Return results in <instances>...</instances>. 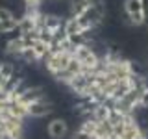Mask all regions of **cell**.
I'll return each instance as SVG.
<instances>
[{
  "label": "cell",
  "mask_w": 148,
  "mask_h": 139,
  "mask_svg": "<svg viewBox=\"0 0 148 139\" xmlns=\"http://www.w3.org/2000/svg\"><path fill=\"white\" fill-rule=\"evenodd\" d=\"M21 82H22L21 78H18V76H15V74H13V76H11V78H9V80L6 82V85H4V91H8V93L15 91L17 87L21 85Z\"/></svg>",
  "instance_id": "obj_10"
},
{
  "label": "cell",
  "mask_w": 148,
  "mask_h": 139,
  "mask_svg": "<svg viewBox=\"0 0 148 139\" xmlns=\"http://www.w3.org/2000/svg\"><path fill=\"white\" fill-rule=\"evenodd\" d=\"M50 111H52V106L48 104L45 98L41 100H35L30 104V108H28V113H30V117H45V115H48Z\"/></svg>",
  "instance_id": "obj_3"
},
{
  "label": "cell",
  "mask_w": 148,
  "mask_h": 139,
  "mask_svg": "<svg viewBox=\"0 0 148 139\" xmlns=\"http://www.w3.org/2000/svg\"><path fill=\"white\" fill-rule=\"evenodd\" d=\"M72 139H92V136H89L87 132H83V130H82V132L74 133V137H72Z\"/></svg>",
  "instance_id": "obj_15"
},
{
  "label": "cell",
  "mask_w": 148,
  "mask_h": 139,
  "mask_svg": "<svg viewBox=\"0 0 148 139\" xmlns=\"http://www.w3.org/2000/svg\"><path fill=\"white\" fill-rule=\"evenodd\" d=\"M0 74H2V78L9 80V78L15 74V67H13L11 63H2V65H0Z\"/></svg>",
  "instance_id": "obj_11"
},
{
  "label": "cell",
  "mask_w": 148,
  "mask_h": 139,
  "mask_svg": "<svg viewBox=\"0 0 148 139\" xmlns=\"http://www.w3.org/2000/svg\"><path fill=\"white\" fill-rule=\"evenodd\" d=\"M72 9H74V13H76V17H80L82 13L87 9L85 0H74V6H72Z\"/></svg>",
  "instance_id": "obj_13"
},
{
  "label": "cell",
  "mask_w": 148,
  "mask_h": 139,
  "mask_svg": "<svg viewBox=\"0 0 148 139\" xmlns=\"http://www.w3.org/2000/svg\"><path fill=\"white\" fill-rule=\"evenodd\" d=\"M21 59H24L26 63H32V61H37V56L34 52V48H26L24 52L21 54Z\"/></svg>",
  "instance_id": "obj_12"
},
{
  "label": "cell",
  "mask_w": 148,
  "mask_h": 139,
  "mask_svg": "<svg viewBox=\"0 0 148 139\" xmlns=\"http://www.w3.org/2000/svg\"><path fill=\"white\" fill-rule=\"evenodd\" d=\"M0 124H2V117H0Z\"/></svg>",
  "instance_id": "obj_17"
},
{
  "label": "cell",
  "mask_w": 148,
  "mask_h": 139,
  "mask_svg": "<svg viewBox=\"0 0 148 139\" xmlns=\"http://www.w3.org/2000/svg\"><path fill=\"white\" fill-rule=\"evenodd\" d=\"M6 19H13V13L6 8H0V21H6Z\"/></svg>",
  "instance_id": "obj_14"
},
{
  "label": "cell",
  "mask_w": 148,
  "mask_h": 139,
  "mask_svg": "<svg viewBox=\"0 0 148 139\" xmlns=\"http://www.w3.org/2000/svg\"><path fill=\"white\" fill-rule=\"evenodd\" d=\"M2 124L6 126V132H8V139H24V128H22V119H17V117H8L2 119Z\"/></svg>",
  "instance_id": "obj_1"
},
{
  "label": "cell",
  "mask_w": 148,
  "mask_h": 139,
  "mask_svg": "<svg viewBox=\"0 0 148 139\" xmlns=\"http://www.w3.org/2000/svg\"><path fill=\"white\" fill-rule=\"evenodd\" d=\"M65 32H67L69 35L82 34L83 28H82V24H80V19H71V21H67V24H65Z\"/></svg>",
  "instance_id": "obj_8"
},
{
  "label": "cell",
  "mask_w": 148,
  "mask_h": 139,
  "mask_svg": "<svg viewBox=\"0 0 148 139\" xmlns=\"http://www.w3.org/2000/svg\"><path fill=\"white\" fill-rule=\"evenodd\" d=\"M45 28L50 30L52 34H56L58 30H61V21L54 15H48V17H45Z\"/></svg>",
  "instance_id": "obj_9"
},
{
  "label": "cell",
  "mask_w": 148,
  "mask_h": 139,
  "mask_svg": "<svg viewBox=\"0 0 148 139\" xmlns=\"http://www.w3.org/2000/svg\"><path fill=\"white\" fill-rule=\"evenodd\" d=\"M41 98H45V91L41 89V87H28V89L24 91V95H22L17 102H21V104H24V106L30 108L32 102L41 100Z\"/></svg>",
  "instance_id": "obj_4"
},
{
  "label": "cell",
  "mask_w": 148,
  "mask_h": 139,
  "mask_svg": "<svg viewBox=\"0 0 148 139\" xmlns=\"http://www.w3.org/2000/svg\"><path fill=\"white\" fill-rule=\"evenodd\" d=\"M67 132H69V126H67V122H65L63 119L50 120V124H48V136L52 137V139H61V137L67 136Z\"/></svg>",
  "instance_id": "obj_2"
},
{
  "label": "cell",
  "mask_w": 148,
  "mask_h": 139,
  "mask_svg": "<svg viewBox=\"0 0 148 139\" xmlns=\"http://www.w3.org/2000/svg\"><path fill=\"white\" fill-rule=\"evenodd\" d=\"M28 48L26 43L22 41V37L18 35V37H13V39H9L8 41V45H6V52L9 56H15V58H21V54L24 52V50Z\"/></svg>",
  "instance_id": "obj_5"
},
{
  "label": "cell",
  "mask_w": 148,
  "mask_h": 139,
  "mask_svg": "<svg viewBox=\"0 0 148 139\" xmlns=\"http://www.w3.org/2000/svg\"><path fill=\"white\" fill-rule=\"evenodd\" d=\"M8 115H11V117H17V119H24L28 117V106L21 104V102H11V104H8ZM6 115V117H8Z\"/></svg>",
  "instance_id": "obj_6"
},
{
  "label": "cell",
  "mask_w": 148,
  "mask_h": 139,
  "mask_svg": "<svg viewBox=\"0 0 148 139\" xmlns=\"http://www.w3.org/2000/svg\"><path fill=\"white\" fill-rule=\"evenodd\" d=\"M0 139H8V132H6L4 124H0Z\"/></svg>",
  "instance_id": "obj_16"
},
{
  "label": "cell",
  "mask_w": 148,
  "mask_h": 139,
  "mask_svg": "<svg viewBox=\"0 0 148 139\" xmlns=\"http://www.w3.org/2000/svg\"><path fill=\"white\" fill-rule=\"evenodd\" d=\"M18 26V19H6V21H0V34H11L15 32Z\"/></svg>",
  "instance_id": "obj_7"
}]
</instances>
